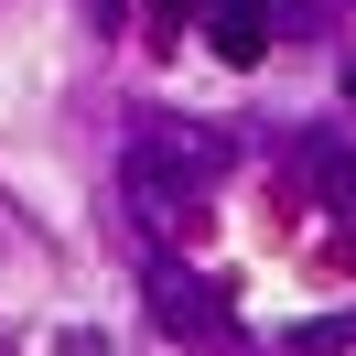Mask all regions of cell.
<instances>
[{"label":"cell","mask_w":356,"mask_h":356,"mask_svg":"<svg viewBox=\"0 0 356 356\" xmlns=\"http://www.w3.org/2000/svg\"><path fill=\"white\" fill-rule=\"evenodd\" d=\"M205 44H216L227 65H259V54H270V11H216V22H205Z\"/></svg>","instance_id":"277c9868"},{"label":"cell","mask_w":356,"mask_h":356,"mask_svg":"<svg viewBox=\"0 0 356 356\" xmlns=\"http://www.w3.org/2000/svg\"><path fill=\"white\" fill-rule=\"evenodd\" d=\"M291 173H302L313 195H334V205L356 195V152H346L334 130H302V140H291Z\"/></svg>","instance_id":"3957f363"},{"label":"cell","mask_w":356,"mask_h":356,"mask_svg":"<svg viewBox=\"0 0 356 356\" xmlns=\"http://www.w3.org/2000/svg\"><path fill=\"white\" fill-rule=\"evenodd\" d=\"M346 108H356V65H346Z\"/></svg>","instance_id":"8992f818"},{"label":"cell","mask_w":356,"mask_h":356,"mask_svg":"<svg viewBox=\"0 0 356 356\" xmlns=\"http://www.w3.org/2000/svg\"><path fill=\"white\" fill-rule=\"evenodd\" d=\"M334 346H356V313H324V324L291 334V356H334Z\"/></svg>","instance_id":"5b68a950"},{"label":"cell","mask_w":356,"mask_h":356,"mask_svg":"<svg viewBox=\"0 0 356 356\" xmlns=\"http://www.w3.org/2000/svg\"><path fill=\"white\" fill-rule=\"evenodd\" d=\"M216 162H227L216 140H184L173 119H140V130H130V152H119V184H130V216H140V227H173L184 205H195L205 184H216Z\"/></svg>","instance_id":"6da1fadb"},{"label":"cell","mask_w":356,"mask_h":356,"mask_svg":"<svg viewBox=\"0 0 356 356\" xmlns=\"http://www.w3.org/2000/svg\"><path fill=\"white\" fill-rule=\"evenodd\" d=\"M152 324H162V334H184V346H238L227 302L195 281V270H152Z\"/></svg>","instance_id":"7a4b0ae2"}]
</instances>
